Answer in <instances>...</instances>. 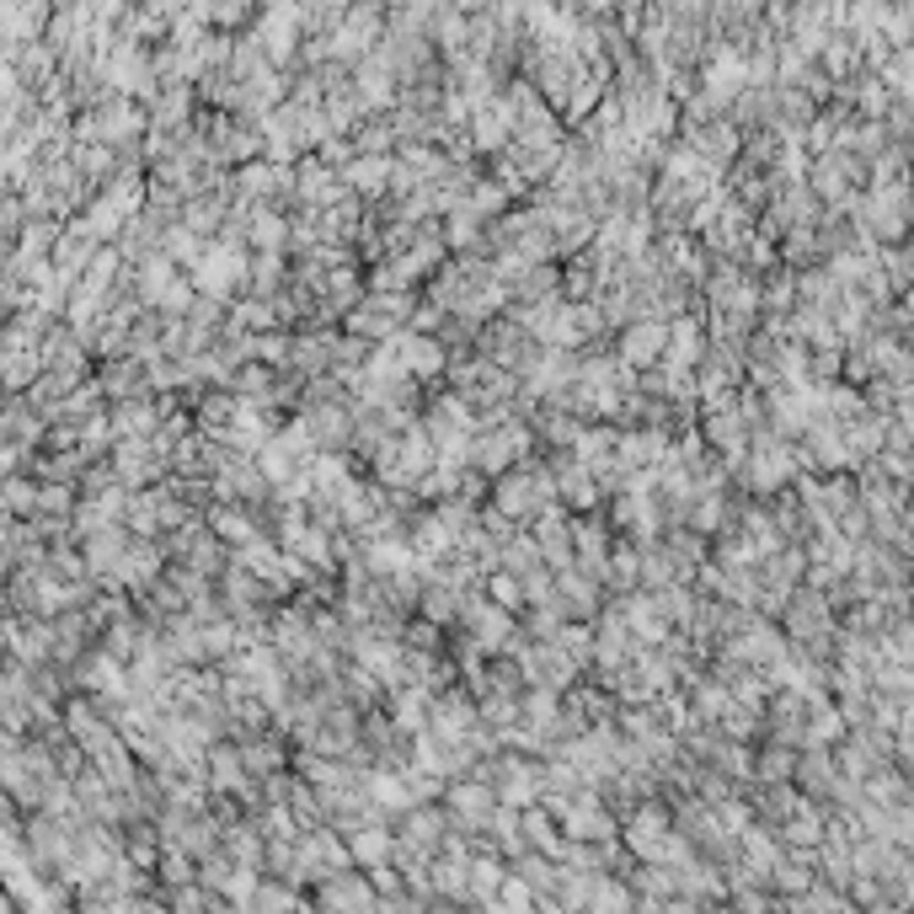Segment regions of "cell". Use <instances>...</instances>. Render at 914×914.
Here are the masks:
<instances>
[{"instance_id":"cell-27","label":"cell","mask_w":914,"mask_h":914,"mask_svg":"<svg viewBox=\"0 0 914 914\" xmlns=\"http://www.w3.org/2000/svg\"><path fill=\"white\" fill-rule=\"evenodd\" d=\"M193 300H198V294H193V283H187V279H172V289H166L155 305H161L166 316H187V311H193Z\"/></svg>"},{"instance_id":"cell-21","label":"cell","mask_w":914,"mask_h":914,"mask_svg":"<svg viewBox=\"0 0 914 914\" xmlns=\"http://www.w3.org/2000/svg\"><path fill=\"white\" fill-rule=\"evenodd\" d=\"M482 599L497 604L503 615H519V610H525V589H519V578H508V572H487V578H482Z\"/></svg>"},{"instance_id":"cell-9","label":"cell","mask_w":914,"mask_h":914,"mask_svg":"<svg viewBox=\"0 0 914 914\" xmlns=\"http://www.w3.org/2000/svg\"><path fill=\"white\" fill-rule=\"evenodd\" d=\"M348 861L358 872H375V867H390V856H396V835H390L386 824H369V829H353L348 840Z\"/></svg>"},{"instance_id":"cell-30","label":"cell","mask_w":914,"mask_h":914,"mask_svg":"<svg viewBox=\"0 0 914 914\" xmlns=\"http://www.w3.org/2000/svg\"><path fill=\"white\" fill-rule=\"evenodd\" d=\"M214 914H251V910H241V904H214Z\"/></svg>"},{"instance_id":"cell-22","label":"cell","mask_w":914,"mask_h":914,"mask_svg":"<svg viewBox=\"0 0 914 914\" xmlns=\"http://www.w3.org/2000/svg\"><path fill=\"white\" fill-rule=\"evenodd\" d=\"M225 850H230V856H225L230 867H251V872H257V861H262V835L247 829V824H236V829L225 835Z\"/></svg>"},{"instance_id":"cell-7","label":"cell","mask_w":914,"mask_h":914,"mask_svg":"<svg viewBox=\"0 0 914 914\" xmlns=\"http://www.w3.org/2000/svg\"><path fill=\"white\" fill-rule=\"evenodd\" d=\"M390 172H396V155H353L337 182L353 198H375V193H390Z\"/></svg>"},{"instance_id":"cell-1","label":"cell","mask_w":914,"mask_h":914,"mask_svg":"<svg viewBox=\"0 0 914 914\" xmlns=\"http://www.w3.org/2000/svg\"><path fill=\"white\" fill-rule=\"evenodd\" d=\"M733 482H739L743 493H754V497L786 493V487L797 482L792 444H781L771 428H754V433H749V450H743V460L733 465Z\"/></svg>"},{"instance_id":"cell-23","label":"cell","mask_w":914,"mask_h":914,"mask_svg":"<svg viewBox=\"0 0 914 914\" xmlns=\"http://www.w3.org/2000/svg\"><path fill=\"white\" fill-rule=\"evenodd\" d=\"M792 771H797V749H781V743H771V749L754 760V775H760V781H771V786H786Z\"/></svg>"},{"instance_id":"cell-28","label":"cell","mask_w":914,"mask_h":914,"mask_svg":"<svg viewBox=\"0 0 914 914\" xmlns=\"http://www.w3.org/2000/svg\"><path fill=\"white\" fill-rule=\"evenodd\" d=\"M401 636H407V653H439V626H428V621L401 626Z\"/></svg>"},{"instance_id":"cell-17","label":"cell","mask_w":914,"mask_h":914,"mask_svg":"<svg viewBox=\"0 0 914 914\" xmlns=\"http://www.w3.org/2000/svg\"><path fill=\"white\" fill-rule=\"evenodd\" d=\"M236 754H241V771L247 775H279L283 771V749L273 733H257V739L236 743Z\"/></svg>"},{"instance_id":"cell-31","label":"cell","mask_w":914,"mask_h":914,"mask_svg":"<svg viewBox=\"0 0 914 914\" xmlns=\"http://www.w3.org/2000/svg\"><path fill=\"white\" fill-rule=\"evenodd\" d=\"M872 914H899V910H888V904H872Z\"/></svg>"},{"instance_id":"cell-8","label":"cell","mask_w":914,"mask_h":914,"mask_svg":"<svg viewBox=\"0 0 914 914\" xmlns=\"http://www.w3.org/2000/svg\"><path fill=\"white\" fill-rule=\"evenodd\" d=\"M444 808L455 813V824H465V829H482L487 818H493L497 797L487 781H455L450 792H444Z\"/></svg>"},{"instance_id":"cell-4","label":"cell","mask_w":914,"mask_h":914,"mask_svg":"<svg viewBox=\"0 0 914 914\" xmlns=\"http://www.w3.org/2000/svg\"><path fill=\"white\" fill-rule=\"evenodd\" d=\"M390 353H396V364H401V375H407V380H444V364H450L444 337L396 332V337H390Z\"/></svg>"},{"instance_id":"cell-13","label":"cell","mask_w":914,"mask_h":914,"mask_svg":"<svg viewBox=\"0 0 914 914\" xmlns=\"http://www.w3.org/2000/svg\"><path fill=\"white\" fill-rule=\"evenodd\" d=\"M503 878H508V872H503L497 856H471V861H465V904H493Z\"/></svg>"},{"instance_id":"cell-32","label":"cell","mask_w":914,"mask_h":914,"mask_svg":"<svg viewBox=\"0 0 914 914\" xmlns=\"http://www.w3.org/2000/svg\"><path fill=\"white\" fill-rule=\"evenodd\" d=\"M433 914H455V910H444V904H439V910H433Z\"/></svg>"},{"instance_id":"cell-16","label":"cell","mask_w":914,"mask_h":914,"mask_svg":"<svg viewBox=\"0 0 914 914\" xmlns=\"http://www.w3.org/2000/svg\"><path fill=\"white\" fill-rule=\"evenodd\" d=\"M418 621H428V626H450V621H460V594L450 589V583H422Z\"/></svg>"},{"instance_id":"cell-24","label":"cell","mask_w":914,"mask_h":914,"mask_svg":"<svg viewBox=\"0 0 914 914\" xmlns=\"http://www.w3.org/2000/svg\"><path fill=\"white\" fill-rule=\"evenodd\" d=\"M172 279H176V268L161 257V251H155V257L144 262V273H140V294H144V300H161V294L172 289Z\"/></svg>"},{"instance_id":"cell-18","label":"cell","mask_w":914,"mask_h":914,"mask_svg":"<svg viewBox=\"0 0 914 914\" xmlns=\"http://www.w3.org/2000/svg\"><path fill=\"white\" fill-rule=\"evenodd\" d=\"M824 824H829V813H818L813 803H803V808L781 824V835H786L792 850H813V845H824Z\"/></svg>"},{"instance_id":"cell-6","label":"cell","mask_w":914,"mask_h":914,"mask_svg":"<svg viewBox=\"0 0 914 914\" xmlns=\"http://www.w3.org/2000/svg\"><path fill=\"white\" fill-rule=\"evenodd\" d=\"M668 835H674V824H668L664 803H642V808L626 818V845H632V856H642V861H653Z\"/></svg>"},{"instance_id":"cell-10","label":"cell","mask_w":914,"mask_h":914,"mask_svg":"<svg viewBox=\"0 0 914 914\" xmlns=\"http://www.w3.org/2000/svg\"><path fill=\"white\" fill-rule=\"evenodd\" d=\"M209 535L219 540V546L241 551V546L257 540L262 529H257V519H251V508H241V503H214L209 508Z\"/></svg>"},{"instance_id":"cell-2","label":"cell","mask_w":914,"mask_h":914,"mask_svg":"<svg viewBox=\"0 0 914 914\" xmlns=\"http://www.w3.org/2000/svg\"><path fill=\"white\" fill-rule=\"evenodd\" d=\"M257 22V33H251V43L262 49V60L273 65V71H283V65H294L300 60V6H273V11H257L251 17Z\"/></svg>"},{"instance_id":"cell-15","label":"cell","mask_w":914,"mask_h":914,"mask_svg":"<svg viewBox=\"0 0 914 914\" xmlns=\"http://www.w3.org/2000/svg\"><path fill=\"white\" fill-rule=\"evenodd\" d=\"M428 701L433 696H422V690H390V728L401 739H418L428 728Z\"/></svg>"},{"instance_id":"cell-25","label":"cell","mask_w":914,"mask_h":914,"mask_svg":"<svg viewBox=\"0 0 914 914\" xmlns=\"http://www.w3.org/2000/svg\"><path fill=\"white\" fill-rule=\"evenodd\" d=\"M187 107H193V92H187V86H172V92L161 97V107H155V123H161V129H172V123L187 118Z\"/></svg>"},{"instance_id":"cell-11","label":"cell","mask_w":914,"mask_h":914,"mask_svg":"<svg viewBox=\"0 0 914 914\" xmlns=\"http://www.w3.org/2000/svg\"><path fill=\"white\" fill-rule=\"evenodd\" d=\"M332 337H337V332H300V337H289V358H283V364L316 380V375L332 369Z\"/></svg>"},{"instance_id":"cell-5","label":"cell","mask_w":914,"mask_h":914,"mask_svg":"<svg viewBox=\"0 0 914 914\" xmlns=\"http://www.w3.org/2000/svg\"><path fill=\"white\" fill-rule=\"evenodd\" d=\"M321 899H326L332 914H375L380 910L375 888L358 878V872H332V878H321Z\"/></svg>"},{"instance_id":"cell-19","label":"cell","mask_w":914,"mask_h":914,"mask_svg":"<svg viewBox=\"0 0 914 914\" xmlns=\"http://www.w3.org/2000/svg\"><path fill=\"white\" fill-rule=\"evenodd\" d=\"M209 765H214V792H247V771H241V754L236 743H209Z\"/></svg>"},{"instance_id":"cell-14","label":"cell","mask_w":914,"mask_h":914,"mask_svg":"<svg viewBox=\"0 0 914 914\" xmlns=\"http://www.w3.org/2000/svg\"><path fill=\"white\" fill-rule=\"evenodd\" d=\"M792 781H803L813 797H818V792H835V786H840V765H835V754H829V749H803V754H797V771H792Z\"/></svg>"},{"instance_id":"cell-20","label":"cell","mask_w":914,"mask_h":914,"mask_svg":"<svg viewBox=\"0 0 914 914\" xmlns=\"http://www.w3.org/2000/svg\"><path fill=\"white\" fill-rule=\"evenodd\" d=\"M743 872L749 878H771L775 861H781V850H775V840L765 835V829H743Z\"/></svg>"},{"instance_id":"cell-26","label":"cell","mask_w":914,"mask_h":914,"mask_svg":"<svg viewBox=\"0 0 914 914\" xmlns=\"http://www.w3.org/2000/svg\"><path fill=\"white\" fill-rule=\"evenodd\" d=\"M257 872L251 867H230V878H225V893H230V904H241V910H251V899H257Z\"/></svg>"},{"instance_id":"cell-29","label":"cell","mask_w":914,"mask_h":914,"mask_svg":"<svg viewBox=\"0 0 914 914\" xmlns=\"http://www.w3.org/2000/svg\"><path fill=\"white\" fill-rule=\"evenodd\" d=\"M204 22H225V28H241V22H251L247 6H204Z\"/></svg>"},{"instance_id":"cell-12","label":"cell","mask_w":914,"mask_h":914,"mask_svg":"<svg viewBox=\"0 0 914 914\" xmlns=\"http://www.w3.org/2000/svg\"><path fill=\"white\" fill-rule=\"evenodd\" d=\"M364 803L375 813H412V792L401 771H369L364 775Z\"/></svg>"},{"instance_id":"cell-3","label":"cell","mask_w":914,"mask_h":914,"mask_svg":"<svg viewBox=\"0 0 914 914\" xmlns=\"http://www.w3.org/2000/svg\"><path fill=\"white\" fill-rule=\"evenodd\" d=\"M664 343H668V326H664V321L636 316V321H626V326H621L615 358H621V369H632V375H647V369H658V364H664Z\"/></svg>"}]
</instances>
